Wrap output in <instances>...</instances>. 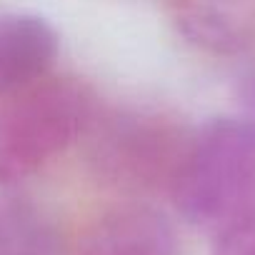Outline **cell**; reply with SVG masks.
<instances>
[{
	"mask_svg": "<svg viewBox=\"0 0 255 255\" xmlns=\"http://www.w3.org/2000/svg\"><path fill=\"white\" fill-rule=\"evenodd\" d=\"M170 195L185 220L213 233L255 208V113L215 118L193 133Z\"/></svg>",
	"mask_w": 255,
	"mask_h": 255,
	"instance_id": "6da1fadb",
	"label": "cell"
},
{
	"mask_svg": "<svg viewBox=\"0 0 255 255\" xmlns=\"http://www.w3.org/2000/svg\"><path fill=\"white\" fill-rule=\"evenodd\" d=\"M93 125V95L73 78L45 75L0 98V183H18L68 150Z\"/></svg>",
	"mask_w": 255,
	"mask_h": 255,
	"instance_id": "7a4b0ae2",
	"label": "cell"
},
{
	"mask_svg": "<svg viewBox=\"0 0 255 255\" xmlns=\"http://www.w3.org/2000/svg\"><path fill=\"white\" fill-rule=\"evenodd\" d=\"M193 133L150 110H120L95 120L88 158L95 175L128 193L173 185Z\"/></svg>",
	"mask_w": 255,
	"mask_h": 255,
	"instance_id": "3957f363",
	"label": "cell"
},
{
	"mask_svg": "<svg viewBox=\"0 0 255 255\" xmlns=\"http://www.w3.org/2000/svg\"><path fill=\"white\" fill-rule=\"evenodd\" d=\"M73 255H180L173 223L155 208L128 203L100 213Z\"/></svg>",
	"mask_w": 255,
	"mask_h": 255,
	"instance_id": "277c9868",
	"label": "cell"
},
{
	"mask_svg": "<svg viewBox=\"0 0 255 255\" xmlns=\"http://www.w3.org/2000/svg\"><path fill=\"white\" fill-rule=\"evenodd\" d=\"M58 35L40 15L15 13L0 18V98L50 75Z\"/></svg>",
	"mask_w": 255,
	"mask_h": 255,
	"instance_id": "5b68a950",
	"label": "cell"
},
{
	"mask_svg": "<svg viewBox=\"0 0 255 255\" xmlns=\"http://www.w3.org/2000/svg\"><path fill=\"white\" fill-rule=\"evenodd\" d=\"M180 23L190 40L213 53H235L250 40L245 0H183Z\"/></svg>",
	"mask_w": 255,
	"mask_h": 255,
	"instance_id": "8992f818",
	"label": "cell"
},
{
	"mask_svg": "<svg viewBox=\"0 0 255 255\" xmlns=\"http://www.w3.org/2000/svg\"><path fill=\"white\" fill-rule=\"evenodd\" d=\"M0 255H68L65 243L35 205L0 200Z\"/></svg>",
	"mask_w": 255,
	"mask_h": 255,
	"instance_id": "52a82bcc",
	"label": "cell"
},
{
	"mask_svg": "<svg viewBox=\"0 0 255 255\" xmlns=\"http://www.w3.org/2000/svg\"><path fill=\"white\" fill-rule=\"evenodd\" d=\"M213 255H255V208L215 230Z\"/></svg>",
	"mask_w": 255,
	"mask_h": 255,
	"instance_id": "ba28073f",
	"label": "cell"
}]
</instances>
